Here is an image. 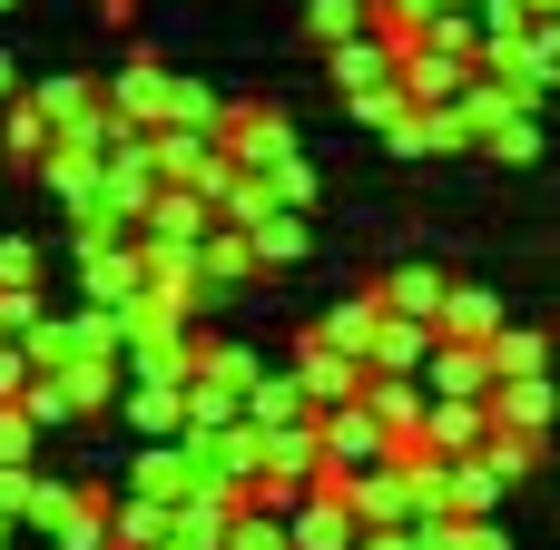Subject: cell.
<instances>
[{"mask_svg":"<svg viewBox=\"0 0 560 550\" xmlns=\"http://www.w3.org/2000/svg\"><path fill=\"white\" fill-rule=\"evenodd\" d=\"M295 384H305V403H315V413H325V403H354V394H364V354H345V344L315 325V335L295 344Z\"/></svg>","mask_w":560,"mask_h":550,"instance_id":"1","label":"cell"},{"mask_svg":"<svg viewBox=\"0 0 560 550\" xmlns=\"http://www.w3.org/2000/svg\"><path fill=\"white\" fill-rule=\"evenodd\" d=\"M79 285H89V305H128L138 295V236H79Z\"/></svg>","mask_w":560,"mask_h":550,"instance_id":"2","label":"cell"},{"mask_svg":"<svg viewBox=\"0 0 560 550\" xmlns=\"http://www.w3.org/2000/svg\"><path fill=\"white\" fill-rule=\"evenodd\" d=\"M482 413L512 423V433H551V413H560L551 364H541V374H492V384H482Z\"/></svg>","mask_w":560,"mask_h":550,"instance_id":"3","label":"cell"},{"mask_svg":"<svg viewBox=\"0 0 560 550\" xmlns=\"http://www.w3.org/2000/svg\"><path fill=\"white\" fill-rule=\"evenodd\" d=\"M207 138H226V157L236 167H266V157H285L295 138H285V108H217V128Z\"/></svg>","mask_w":560,"mask_h":550,"instance_id":"4","label":"cell"},{"mask_svg":"<svg viewBox=\"0 0 560 550\" xmlns=\"http://www.w3.org/2000/svg\"><path fill=\"white\" fill-rule=\"evenodd\" d=\"M482 433H492V413H482V394H443V403L423 413V453H433V463H453V453H472Z\"/></svg>","mask_w":560,"mask_h":550,"instance_id":"5","label":"cell"},{"mask_svg":"<svg viewBox=\"0 0 560 550\" xmlns=\"http://www.w3.org/2000/svg\"><path fill=\"white\" fill-rule=\"evenodd\" d=\"M354 531H364V522H354L345 502H325V492H305V502L285 512V550H345Z\"/></svg>","mask_w":560,"mask_h":550,"instance_id":"6","label":"cell"},{"mask_svg":"<svg viewBox=\"0 0 560 550\" xmlns=\"http://www.w3.org/2000/svg\"><path fill=\"white\" fill-rule=\"evenodd\" d=\"M167 89H177V79H167V69H148V59H138V69H128V79H118V89H98V108H108V118H118V128H148V118H167Z\"/></svg>","mask_w":560,"mask_h":550,"instance_id":"7","label":"cell"},{"mask_svg":"<svg viewBox=\"0 0 560 550\" xmlns=\"http://www.w3.org/2000/svg\"><path fill=\"white\" fill-rule=\"evenodd\" d=\"M423 325L413 315H374V335H364V374H423Z\"/></svg>","mask_w":560,"mask_h":550,"instance_id":"8","label":"cell"},{"mask_svg":"<svg viewBox=\"0 0 560 550\" xmlns=\"http://www.w3.org/2000/svg\"><path fill=\"white\" fill-rule=\"evenodd\" d=\"M374 295H384V315H413V325L433 335V305L453 295V276H433V266H404V276H384Z\"/></svg>","mask_w":560,"mask_h":550,"instance_id":"9","label":"cell"},{"mask_svg":"<svg viewBox=\"0 0 560 550\" xmlns=\"http://www.w3.org/2000/svg\"><path fill=\"white\" fill-rule=\"evenodd\" d=\"M246 246H256V266H295V256H305V207H266V217H246Z\"/></svg>","mask_w":560,"mask_h":550,"instance_id":"10","label":"cell"},{"mask_svg":"<svg viewBox=\"0 0 560 550\" xmlns=\"http://www.w3.org/2000/svg\"><path fill=\"white\" fill-rule=\"evenodd\" d=\"M492 325H502V305H492V295H472V285H453V295L433 305V335H443V344H482Z\"/></svg>","mask_w":560,"mask_h":550,"instance_id":"11","label":"cell"},{"mask_svg":"<svg viewBox=\"0 0 560 550\" xmlns=\"http://www.w3.org/2000/svg\"><path fill=\"white\" fill-rule=\"evenodd\" d=\"M197 482H207V472H197V453H177V443H158V453L138 463V482H128V492H148V502H187Z\"/></svg>","mask_w":560,"mask_h":550,"instance_id":"12","label":"cell"},{"mask_svg":"<svg viewBox=\"0 0 560 550\" xmlns=\"http://www.w3.org/2000/svg\"><path fill=\"white\" fill-rule=\"evenodd\" d=\"M49 541L59 550H108V492H69L59 522H49Z\"/></svg>","mask_w":560,"mask_h":550,"instance_id":"13","label":"cell"},{"mask_svg":"<svg viewBox=\"0 0 560 550\" xmlns=\"http://www.w3.org/2000/svg\"><path fill=\"white\" fill-rule=\"evenodd\" d=\"M197 276H207V295H217V285H246V276H256L246 226H236V236H197Z\"/></svg>","mask_w":560,"mask_h":550,"instance_id":"14","label":"cell"},{"mask_svg":"<svg viewBox=\"0 0 560 550\" xmlns=\"http://www.w3.org/2000/svg\"><path fill=\"white\" fill-rule=\"evenodd\" d=\"M482 354H492V374H541V364H551V344H541V335H522V325H492V335H482Z\"/></svg>","mask_w":560,"mask_h":550,"instance_id":"15","label":"cell"},{"mask_svg":"<svg viewBox=\"0 0 560 550\" xmlns=\"http://www.w3.org/2000/svg\"><path fill=\"white\" fill-rule=\"evenodd\" d=\"M482 148H492V157H512V167H522V157H541V118H532V108H502V118H492V128H482Z\"/></svg>","mask_w":560,"mask_h":550,"instance_id":"16","label":"cell"},{"mask_svg":"<svg viewBox=\"0 0 560 550\" xmlns=\"http://www.w3.org/2000/svg\"><path fill=\"white\" fill-rule=\"evenodd\" d=\"M374 315H384V295H354V305H335V315H325V335H335L345 354H364V335H374Z\"/></svg>","mask_w":560,"mask_h":550,"instance_id":"17","label":"cell"},{"mask_svg":"<svg viewBox=\"0 0 560 550\" xmlns=\"http://www.w3.org/2000/svg\"><path fill=\"white\" fill-rule=\"evenodd\" d=\"M39 148H49V108H39V98H20V108H10V157L30 167Z\"/></svg>","mask_w":560,"mask_h":550,"instance_id":"18","label":"cell"},{"mask_svg":"<svg viewBox=\"0 0 560 550\" xmlns=\"http://www.w3.org/2000/svg\"><path fill=\"white\" fill-rule=\"evenodd\" d=\"M128 423H148V433H177V384H158V374H148V394H128Z\"/></svg>","mask_w":560,"mask_h":550,"instance_id":"19","label":"cell"},{"mask_svg":"<svg viewBox=\"0 0 560 550\" xmlns=\"http://www.w3.org/2000/svg\"><path fill=\"white\" fill-rule=\"evenodd\" d=\"M364 30V0H315V39L335 49V39H354Z\"/></svg>","mask_w":560,"mask_h":550,"instance_id":"20","label":"cell"},{"mask_svg":"<svg viewBox=\"0 0 560 550\" xmlns=\"http://www.w3.org/2000/svg\"><path fill=\"white\" fill-rule=\"evenodd\" d=\"M0 285H39V246H20V236H0Z\"/></svg>","mask_w":560,"mask_h":550,"instance_id":"21","label":"cell"},{"mask_svg":"<svg viewBox=\"0 0 560 550\" xmlns=\"http://www.w3.org/2000/svg\"><path fill=\"white\" fill-rule=\"evenodd\" d=\"M20 453H30V413H20V403H0V463H20Z\"/></svg>","mask_w":560,"mask_h":550,"instance_id":"22","label":"cell"},{"mask_svg":"<svg viewBox=\"0 0 560 550\" xmlns=\"http://www.w3.org/2000/svg\"><path fill=\"white\" fill-rule=\"evenodd\" d=\"M0 89H10V59H0Z\"/></svg>","mask_w":560,"mask_h":550,"instance_id":"23","label":"cell"}]
</instances>
